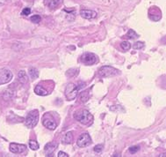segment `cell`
I'll use <instances>...</instances> for the list:
<instances>
[{
  "instance_id": "30bf717a",
  "label": "cell",
  "mask_w": 166,
  "mask_h": 157,
  "mask_svg": "<svg viewBox=\"0 0 166 157\" xmlns=\"http://www.w3.org/2000/svg\"><path fill=\"white\" fill-rule=\"evenodd\" d=\"M80 15L86 20H91L97 17V12L95 11L92 10H86V9H83L80 11Z\"/></svg>"
},
{
  "instance_id": "9c48e42d",
  "label": "cell",
  "mask_w": 166,
  "mask_h": 157,
  "mask_svg": "<svg viewBox=\"0 0 166 157\" xmlns=\"http://www.w3.org/2000/svg\"><path fill=\"white\" fill-rule=\"evenodd\" d=\"M27 149V146L23 144H17V143H11L10 151L13 154H21L25 152Z\"/></svg>"
},
{
  "instance_id": "3957f363",
  "label": "cell",
  "mask_w": 166,
  "mask_h": 157,
  "mask_svg": "<svg viewBox=\"0 0 166 157\" xmlns=\"http://www.w3.org/2000/svg\"><path fill=\"white\" fill-rule=\"evenodd\" d=\"M78 91L79 89L77 85H75L74 83H69L65 89V96L68 99L69 101H73L77 98L78 95Z\"/></svg>"
},
{
  "instance_id": "ba28073f",
  "label": "cell",
  "mask_w": 166,
  "mask_h": 157,
  "mask_svg": "<svg viewBox=\"0 0 166 157\" xmlns=\"http://www.w3.org/2000/svg\"><path fill=\"white\" fill-rule=\"evenodd\" d=\"M42 124L45 127L48 128L49 130H55L57 126V124L56 123V121L50 116H46V115L42 119Z\"/></svg>"
},
{
  "instance_id": "d4e9b609",
  "label": "cell",
  "mask_w": 166,
  "mask_h": 157,
  "mask_svg": "<svg viewBox=\"0 0 166 157\" xmlns=\"http://www.w3.org/2000/svg\"><path fill=\"white\" fill-rule=\"evenodd\" d=\"M102 150H103V145H102V144L97 145L96 147H94V151H95L96 153H101Z\"/></svg>"
},
{
  "instance_id": "7a4b0ae2",
  "label": "cell",
  "mask_w": 166,
  "mask_h": 157,
  "mask_svg": "<svg viewBox=\"0 0 166 157\" xmlns=\"http://www.w3.org/2000/svg\"><path fill=\"white\" fill-rule=\"evenodd\" d=\"M38 121H39V111L37 109H34L33 111H30L27 114V117L25 120V124L27 127L32 129L37 125Z\"/></svg>"
},
{
  "instance_id": "6da1fadb",
  "label": "cell",
  "mask_w": 166,
  "mask_h": 157,
  "mask_svg": "<svg viewBox=\"0 0 166 157\" xmlns=\"http://www.w3.org/2000/svg\"><path fill=\"white\" fill-rule=\"evenodd\" d=\"M74 118L78 122L85 125H91L93 123V116L86 109H81L77 111L74 115Z\"/></svg>"
},
{
  "instance_id": "44dd1931",
  "label": "cell",
  "mask_w": 166,
  "mask_h": 157,
  "mask_svg": "<svg viewBox=\"0 0 166 157\" xmlns=\"http://www.w3.org/2000/svg\"><path fill=\"white\" fill-rule=\"evenodd\" d=\"M143 47H144V43L142 42H136L133 45V48L135 49H142Z\"/></svg>"
},
{
  "instance_id": "ac0fdd59",
  "label": "cell",
  "mask_w": 166,
  "mask_h": 157,
  "mask_svg": "<svg viewBox=\"0 0 166 157\" xmlns=\"http://www.w3.org/2000/svg\"><path fill=\"white\" fill-rule=\"evenodd\" d=\"M126 37L128 39H136L138 37V35L133 29H129L126 35Z\"/></svg>"
},
{
  "instance_id": "83f0119b",
  "label": "cell",
  "mask_w": 166,
  "mask_h": 157,
  "mask_svg": "<svg viewBox=\"0 0 166 157\" xmlns=\"http://www.w3.org/2000/svg\"><path fill=\"white\" fill-rule=\"evenodd\" d=\"M113 157H121V155H120V153H115V154L113 155Z\"/></svg>"
},
{
  "instance_id": "f1b7e54d",
  "label": "cell",
  "mask_w": 166,
  "mask_h": 157,
  "mask_svg": "<svg viewBox=\"0 0 166 157\" xmlns=\"http://www.w3.org/2000/svg\"><path fill=\"white\" fill-rule=\"evenodd\" d=\"M157 157H166V154L165 153H163V154H161V155H159Z\"/></svg>"
},
{
  "instance_id": "484cf974",
  "label": "cell",
  "mask_w": 166,
  "mask_h": 157,
  "mask_svg": "<svg viewBox=\"0 0 166 157\" xmlns=\"http://www.w3.org/2000/svg\"><path fill=\"white\" fill-rule=\"evenodd\" d=\"M58 157H69V155L66 153H64L62 151H60L58 153Z\"/></svg>"
},
{
  "instance_id": "8fae6325",
  "label": "cell",
  "mask_w": 166,
  "mask_h": 157,
  "mask_svg": "<svg viewBox=\"0 0 166 157\" xmlns=\"http://www.w3.org/2000/svg\"><path fill=\"white\" fill-rule=\"evenodd\" d=\"M57 147H58V144L56 142H49V143H48L45 146L44 149H45V151H46L47 154H49V153H54L55 150L57 148Z\"/></svg>"
},
{
  "instance_id": "e0dca14e",
  "label": "cell",
  "mask_w": 166,
  "mask_h": 157,
  "mask_svg": "<svg viewBox=\"0 0 166 157\" xmlns=\"http://www.w3.org/2000/svg\"><path fill=\"white\" fill-rule=\"evenodd\" d=\"M29 147H30V148L32 149V150H34V151H36V150H38V149H39L40 145L37 141L31 139V140L29 141Z\"/></svg>"
},
{
  "instance_id": "2e32d148",
  "label": "cell",
  "mask_w": 166,
  "mask_h": 157,
  "mask_svg": "<svg viewBox=\"0 0 166 157\" xmlns=\"http://www.w3.org/2000/svg\"><path fill=\"white\" fill-rule=\"evenodd\" d=\"M29 75L33 79H36L39 77V71L34 67L29 68Z\"/></svg>"
},
{
  "instance_id": "cb8c5ba5",
  "label": "cell",
  "mask_w": 166,
  "mask_h": 157,
  "mask_svg": "<svg viewBox=\"0 0 166 157\" xmlns=\"http://www.w3.org/2000/svg\"><path fill=\"white\" fill-rule=\"evenodd\" d=\"M30 13H31V9L28 7L24 8L21 12V15H23V16H27V15H29Z\"/></svg>"
},
{
  "instance_id": "4316f807",
  "label": "cell",
  "mask_w": 166,
  "mask_h": 157,
  "mask_svg": "<svg viewBox=\"0 0 166 157\" xmlns=\"http://www.w3.org/2000/svg\"><path fill=\"white\" fill-rule=\"evenodd\" d=\"M46 157H55V155H54V153H49V154H47Z\"/></svg>"
},
{
  "instance_id": "7c38bea8",
  "label": "cell",
  "mask_w": 166,
  "mask_h": 157,
  "mask_svg": "<svg viewBox=\"0 0 166 157\" xmlns=\"http://www.w3.org/2000/svg\"><path fill=\"white\" fill-rule=\"evenodd\" d=\"M18 78L21 84H27L28 82V76L25 71H20L18 73Z\"/></svg>"
},
{
  "instance_id": "4fadbf2b",
  "label": "cell",
  "mask_w": 166,
  "mask_h": 157,
  "mask_svg": "<svg viewBox=\"0 0 166 157\" xmlns=\"http://www.w3.org/2000/svg\"><path fill=\"white\" fill-rule=\"evenodd\" d=\"M34 93L38 95H40V96H45V95H49V92L44 89L40 85H37L34 89Z\"/></svg>"
},
{
  "instance_id": "7402d4cb",
  "label": "cell",
  "mask_w": 166,
  "mask_h": 157,
  "mask_svg": "<svg viewBox=\"0 0 166 157\" xmlns=\"http://www.w3.org/2000/svg\"><path fill=\"white\" fill-rule=\"evenodd\" d=\"M40 20H41V18H40V16L38 15V14L34 15V16L31 17V21L34 22V23H39Z\"/></svg>"
},
{
  "instance_id": "5b68a950",
  "label": "cell",
  "mask_w": 166,
  "mask_h": 157,
  "mask_svg": "<svg viewBox=\"0 0 166 157\" xmlns=\"http://www.w3.org/2000/svg\"><path fill=\"white\" fill-rule=\"evenodd\" d=\"M81 61L83 64H85L86 65H94L95 63L98 62V57L93 53L86 52V53L82 55Z\"/></svg>"
},
{
  "instance_id": "5bb4252c",
  "label": "cell",
  "mask_w": 166,
  "mask_h": 157,
  "mask_svg": "<svg viewBox=\"0 0 166 157\" xmlns=\"http://www.w3.org/2000/svg\"><path fill=\"white\" fill-rule=\"evenodd\" d=\"M73 141V133L71 132H68L62 138L63 144H71Z\"/></svg>"
},
{
  "instance_id": "52a82bcc",
  "label": "cell",
  "mask_w": 166,
  "mask_h": 157,
  "mask_svg": "<svg viewBox=\"0 0 166 157\" xmlns=\"http://www.w3.org/2000/svg\"><path fill=\"white\" fill-rule=\"evenodd\" d=\"M92 140L88 133H83L78 139L77 144L79 147H86L91 144Z\"/></svg>"
},
{
  "instance_id": "d6986e66",
  "label": "cell",
  "mask_w": 166,
  "mask_h": 157,
  "mask_svg": "<svg viewBox=\"0 0 166 157\" xmlns=\"http://www.w3.org/2000/svg\"><path fill=\"white\" fill-rule=\"evenodd\" d=\"M120 47H121V49H124V50H128L131 48V44L127 41H124V42H122L120 43Z\"/></svg>"
},
{
  "instance_id": "8992f818",
  "label": "cell",
  "mask_w": 166,
  "mask_h": 157,
  "mask_svg": "<svg viewBox=\"0 0 166 157\" xmlns=\"http://www.w3.org/2000/svg\"><path fill=\"white\" fill-rule=\"evenodd\" d=\"M12 77H13L12 72L9 69H1L0 70V85L6 84V83L10 82Z\"/></svg>"
},
{
  "instance_id": "277c9868",
  "label": "cell",
  "mask_w": 166,
  "mask_h": 157,
  "mask_svg": "<svg viewBox=\"0 0 166 157\" xmlns=\"http://www.w3.org/2000/svg\"><path fill=\"white\" fill-rule=\"evenodd\" d=\"M119 73V71L117 69L113 68V66L105 65L102 66L98 70V75L102 78H108V77H113L115 76Z\"/></svg>"
},
{
  "instance_id": "ffe728a7",
  "label": "cell",
  "mask_w": 166,
  "mask_h": 157,
  "mask_svg": "<svg viewBox=\"0 0 166 157\" xmlns=\"http://www.w3.org/2000/svg\"><path fill=\"white\" fill-rule=\"evenodd\" d=\"M80 99H81V102H87V100H89L88 91H85V92L82 93Z\"/></svg>"
},
{
  "instance_id": "9a60e30c",
  "label": "cell",
  "mask_w": 166,
  "mask_h": 157,
  "mask_svg": "<svg viewBox=\"0 0 166 157\" xmlns=\"http://www.w3.org/2000/svg\"><path fill=\"white\" fill-rule=\"evenodd\" d=\"M46 1H47L48 6L51 9H54V8L57 7L62 2V0H46Z\"/></svg>"
},
{
  "instance_id": "603a6c76",
  "label": "cell",
  "mask_w": 166,
  "mask_h": 157,
  "mask_svg": "<svg viewBox=\"0 0 166 157\" xmlns=\"http://www.w3.org/2000/svg\"><path fill=\"white\" fill-rule=\"evenodd\" d=\"M139 150H140L139 146H133V147H129V153L130 154H136Z\"/></svg>"
}]
</instances>
